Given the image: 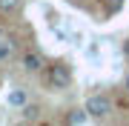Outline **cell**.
Returning a JSON list of instances; mask_svg holds the SVG:
<instances>
[{"label": "cell", "mask_w": 129, "mask_h": 126, "mask_svg": "<svg viewBox=\"0 0 129 126\" xmlns=\"http://www.w3.org/2000/svg\"><path fill=\"white\" fill-rule=\"evenodd\" d=\"M83 109H86L89 117H95V120H106V117L112 115V98L109 95H89L86 103H83Z\"/></svg>", "instance_id": "obj_1"}, {"label": "cell", "mask_w": 129, "mask_h": 126, "mask_svg": "<svg viewBox=\"0 0 129 126\" xmlns=\"http://www.w3.org/2000/svg\"><path fill=\"white\" fill-rule=\"evenodd\" d=\"M126 86H129V77H126Z\"/></svg>", "instance_id": "obj_11"}, {"label": "cell", "mask_w": 129, "mask_h": 126, "mask_svg": "<svg viewBox=\"0 0 129 126\" xmlns=\"http://www.w3.org/2000/svg\"><path fill=\"white\" fill-rule=\"evenodd\" d=\"M66 123H69V126H83V123H89V112H86V109H72V112L66 115Z\"/></svg>", "instance_id": "obj_5"}, {"label": "cell", "mask_w": 129, "mask_h": 126, "mask_svg": "<svg viewBox=\"0 0 129 126\" xmlns=\"http://www.w3.org/2000/svg\"><path fill=\"white\" fill-rule=\"evenodd\" d=\"M106 6H109V14H115L120 6H123V0H106Z\"/></svg>", "instance_id": "obj_9"}, {"label": "cell", "mask_w": 129, "mask_h": 126, "mask_svg": "<svg viewBox=\"0 0 129 126\" xmlns=\"http://www.w3.org/2000/svg\"><path fill=\"white\" fill-rule=\"evenodd\" d=\"M49 86L52 89H69L72 86V69L66 63H55V66H49Z\"/></svg>", "instance_id": "obj_2"}, {"label": "cell", "mask_w": 129, "mask_h": 126, "mask_svg": "<svg viewBox=\"0 0 129 126\" xmlns=\"http://www.w3.org/2000/svg\"><path fill=\"white\" fill-rule=\"evenodd\" d=\"M37 112H40V109H37V106H29V103H26V106H23V120H37V117H40V115H37Z\"/></svg>", "instance_id": "obj_7"}, {"label": "cell", "mask_w": 129, "mask_h": 126, "mask_svg": "<svg viewBox=\"0 0 129 126\" xmlns=\"http://www.w3.org/2000/svg\"><path fill=\"white\" fill-rule=\"evenodd\" d=\"M9 55H12V43H0V60H6Z\"/></svg>", "instance_id": "obj_8"}, {"label": "cell", "mask_w": 129, "mask_h": 126, "mask_svg": "<svg viewBox=\"0 0 129 126\" xmlns=\"http://www.w3.org/2000/svg\"><path fill=\"white\" fill-rule=\"evenodd\" d=\"M123 52H126V55H129V43H126V46H123Z\"/></svg>", "instance_id": "obj_10"}, {"label": "cell", "mask_w": 129, "mask_h": 126, "mask_svg": "<svg viewBox=\"0 0 129 126\" xmlns=\"http://www.w3.org/2000/svg\"><path fill=\"white\" fill-rule=\"evenodd\" d=\"M20 6H23V0H0V12H3V14L20 12Z\"/></svg>", "instance_id": "obj_6"}, {"label": "cell", "mask_w": 129, "mask_h": 126, "mask_svg": "<svg viewBox=\"0 0 129 126\" xmlns=\"http://www.w3.org/2000/svg\"><path fill=\"white\" fill-rule=\"evenodd\" d=\"M26 103H29V92H26V89H12V92H9V106L23 109Z\"/></svg>", "instance_id": "obj_4"}, {"label": "cell", "mask_w": 129, "mask_h": 126, "mask_svg": "<svg viewBox=\"0 0 129 126\" xmlns=\"http://www.w3.org/2000/svg\"><path fill=\"white\" fill-rule=\"evenodd\" d=\"M43 66H46V60H43V55H37V52H26L23 55V69L26 72H43Z\"/></svg>", "instance_id": "obj_3"}]
</instances>
